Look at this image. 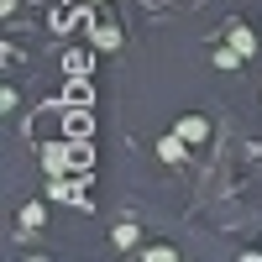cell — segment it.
Instances as JSON below:
<instances>
[{"mask_svg":"<svg viewBox=\"0 0 262 262\" xmlns=\"http://www.w3.org/2000/svg\"><path fill=\"white\" fill-rule=\"evenodd\" d=\"M48 194H53V200H69V194H74V184H69V179H58V173H53V184H48Z\"/></svg>","mask_w":262,"mask_h":262,"instance_id":"ba28073f","label":"cell"},{"mask_svg":"<svg viewBox=\"0 0 262 262\" xmlns=\"http://www.w3.org/2000/svg\"><path fill=\"white\" fill-rule=\"evenodd\" d=\"M69 137H90V116H84V111L69 116Z\"/></svg>","mask_w":262,"mask_h":262,"instance_id":"8992f818","label":"cell"},{"mask_svg":"<svg viewBox=\"0 0 262 262\" xmlns=\"http://www.w3.org/2000/svg\"><path fill=\"white\" fill-rule=\"evenodd\" d=\"M184 147H189V142L173 131V137H163V142H158V158H163V163H179V158H184Z\"/></svg>","mask_w":262,"mask_h":262,"instance_id":"5b68a950","label":"cell"},{"mask_svg":"<svg viewBox=\"0 0 262 262\" xmlns=\"http://www.w3.org/2000/svg\"><path fill=\"white\" fill-rule=\"evenodd\" d=\"M173 131H179V137H184L189 147H200V142L210 137V121H205V116H184V121L173 126Z\"/></svg>","mask_w":262,"mask_h":262,"instance_id":"6da1fadb","label":"cell"},{"mask_svg":"<svg viewBox=\"0 0 262 262\" xmlns=\"http://www.w3.org/2000/svg\"><path fill=\"white\" fill-rule=\"evenodd\" d=\"M90 163H95V152H90V142H84V137H74V147H69V173H84Z\"/></svg>","mask_w":262,"mask_h":262,"instance_id":"3957f363","label":"cell"},{"mask_svg":"<svg viewBox=\"0 0 262 262\" xmlns=\"http://www.w3.org/2000/svg\"><path fill=\"white\" fill-rule=\"evenodd\" d=\"M95 48H105V53L121 48V27L116 21H95Z\"/></svg>","mask_w":262,"mask_h":262,"instance_id":"277c9868","label":"cell"},{"mask_svg":"<svg viewBox=\"0 0 262 262\" xmlns=\"http://www.w3.org/2000/svg\"><path fill=\"white\" fill-rule=\"evenodd\" d=\"M215 63H221V69H236V63H242V53H236V48H221V53H215Z\"/></svg>","mask_w":262,"mask_h":262,"instance_id":"30bf717a","label":"cell"},{"mask_svg":"<svg viewBox=\"0 0 262 262\" xmlns=\"http://www.w3.org/2000/svg\"><path fill=\"white\" fill-rule=\"evenodd\" d=\"M142 257H147V262H173V257H179V252H173V247H147Z\"/></svg>","mask_w":262,"mask_h":262,"instance_id":"9c48e42d","label":"cell"},{"mask_svg":"<svg viewBox=\"0 0 262 262\" xmlns=\"http://www.w3.org/2000/svg\"><path fill=\"white\" fill-rule=\"evenodd\" d=\"M226 42H231V48L242 53V58H252V53H257V37H252V27H242V21L231 27V37H226Z\"/></svg>","mask_w":262,"mask_h":262,"instance_id":"7a4b0ae2","label":"cell"},{"mask_svg":"<svg viewBox=\"0 0 262 262\" xmlns=\"http://www.w3.org/2000/svg\"><path fill=\"white\" fill-rule=\"evenodd\" d=\"M69 100H74V105H90V84L74 79V84H69Z\"/></svg>","mask_w":262,"mask_h":262,"instance_id":"52a82bcc","label":"cell"}]
</instances>
